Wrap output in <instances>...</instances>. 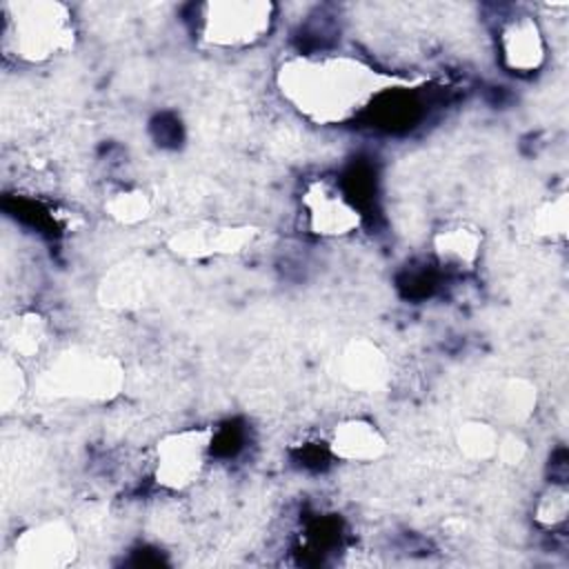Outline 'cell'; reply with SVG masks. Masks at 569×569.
I'll return each instance as SVG.
<instances>
[{
  "label": "cell",
  "mask_w": 569,
  "mask_h": 569,
  "mask_svg": "<svg viewBox=\"0 0 569 569\" xmlns=\"http://www.w3.org/2000/svg\"><path fill=\"white\" fill-rule=\"evenodd\" d=\"M78 553V536L62 518H49L24 527L11 545V560L18 569H62L73 565Z\"/></svg>",
  "instance_id": "cell-7"
},
{
  "label": "cell",
  "mask_w": 569,
  "mask_h": 569,
  "mask_svg": "<svg viewBox=\"0 0 569 569\" xmlns=\"http://www.w3.org/2000/svg\"><path fill=\"white\" fill-rule=\"evenodd\" d=\"M216 429L209 425L182 427L164 433L153 449V480L164 491H187L204 473Z\"/></svg>",
  "instance_id": "cell-5"
},
{
  "label": "cell",
  "mask_w": 569,
  "mask_h": 569,
  "mask_svg": "<svg viewBox=\"0 0 569 569\" xmlns=\"http://www.w3.org/2000/svg\"><path fill=\"white\" fill-rule=\"evenodd\" d=\"M124 387L122 362L104 351L67 347L33 378L36 393L53 400L109 402Z\"/></svg>",
  "instance_id": "cell-3"
},
{
  "label": "cell",
  "mask_w": 569,
  "mask_h": 569,
  "mask_svg": "<svg viewBox=\"0 0 569 569\" xmlns=\"http://www.w3.org/2000/svg\"><path fill=\"white\" fill-rule=\"evenodd\" d=\"M151 198L147 196L144 189L129 187V189H118L104 200V213L122 224V227H133L144 222L151 216Z\"/></svg>",
  "instance_id": "cell-18"
},
{
  "label": "cell",
  "mask_w": 569,
  "mask_h": 569,
  "mask_svg": "<svg viewBox=\"0 0 569 569\" xmlns=\"http://www.w3.org/2000/svg\"><path fill=\"white\" fill-rule=\"evenodd\" d=\"M527 229L533 238L540 240H565L569 229V202L567 193H558L529 213Z\"/></svg>",
  "instance_id": "cell-16"
},
{
  "label": "cell",
  "mask_w": 569,
  "mask_h": 569,
  "mask_svg": "<svg viewBox=\"0 0 569 569\" xmlns=\"http://www.w3.org/2000/svg\"><path fill=\"white\" fill-rule=\"evenodd\" d=\"M500 431L487 420H467L456 431V445L467 460L485 462L496 458Z\"/></svg>",
  "instance_id": "cell-17"
},
{
  "label": "cell",
  "mask_w": 569,
  "mask_h": 569,
  "mask_svg": "<svg viewBox=\"0 0 569 569\" xmlns=\"http://www.w3.org/2000/svg\"><path fill=\"white\" fill-rule=\"evenodd\" d=\"M151 264L142 258H131L116 264L100 282V296L109 307L140 305L151 289Z\"/></svg>",
  "instance_id": "cell-13"
},
{
  "label": "cell",
  "mask_w": 569,
  "mask_h": 569,
  "mask_svg": "<svg viewBox=\"0 0 569 569\" xmlns=\"http://www.w3.org/2000/svg\"><path fill=\"white\" fill-rule=\"evenodd\" d=\"M422 76L385 71L353 53H293L276 69L282 100L307 122L340 127L365 113L378 98L425 84Z\"/></svg>",
  "instance_id": "cell-1"
},
{
  "label": "cell",
  "mask_w": 569,
  "mask_h": 569,
  "mask_svg": "<svg viewBox=\"0 0 569 569\" xmlns=\"http://www.w3.org/2000/svg\"><path fill=\"white\" fill-rule=\"evenodd\" d=\"M29 387L31 380L24 373L22 360L4 351L0 360V409L9 413L27 396Z\"/></svg>",
  "instance_id": "cell-19"
},
{
  "label": "cell",
  "mask_w": 569,
  "mask_h": 569,
  "mask_svg": "<svg viewBox=\"0 0 569 569\" xmlns=\"http://www.w3.org/2000/svg\"><path fill=\"white\" fill-rule=\"evenodd\" d=\"M436 260L449 269H471L482 253V231L471 222H449L431 238Z\"/></svg>",
  "instance_id": "cell-12"
},
{
  "label": "cell",
  "mask_w": 569,
  "mask_h": 569,
  "mask_svg": "<svg viewBox=\"0 0 569 569\" xmlns=\"http://www.w3.org/2000/svg\"><path fill=\"white\" fill-rule=\"evenodd\" d=\"M47 336V320L36 311H20L2 322L4 351L20 360L36 358L44 349Z\"/></svg>",
  "instance_id": "cell-14"
},
{
  "label": "cell",
  "mask_w": 569,
  "mask_h": 569,
  "mask_svg": "<svg viewBox=\"0 0 569 569\" xmlns=\"http://www.w3.org/2000/svg\"><path fill=\"white\" fill-rule=\"evenodd\" d=\"M536 387L525 378H509L498 387L496 416L507 425L525 422L536 411Z\"/></svg>",
  "instance_id": "cell-15"
},
{
  "label": "cell",
  "mask_w": 569,
  "mask_h": 569,
  "mask_svg": "<svg viewBox=\"0 0 569 569\" xmlns=\"http://www.w3.org/2000/svg\"><path fill=\"white\" fill-rule=\"evenodd\" d=\"M327 449L342 462L367 465L387 453V438L378 425L367 418H345L333 425Z\"/></svg>",
  "instance_id": "cell-11"
},
{
  "label": "cell",
  "mask_w": 569,
  "mask_h": 569,
  "mask_svg": "<svg viewBox=\"0 0 569 569\" xmlns=\"http://www.w3.org/2000/svg\"><path fill=\"white\" fill-rule=\"evenodd\" d=\"M305 227L311 236L336 240L362 227V211L333 178H311L300 193Z\"/></svg>",
  "instance_id": "cell-6"
},
{
  "label": "cell",
  "mask_w": 569,
  "mask_h": 569,
  "mask_svg": "<svg viewBox=\"0 0 569 569\" xmlns=\"http://www.w3.org/2000/svg\"><path fill=\"white\" fill-rule=\"evenodd\" d=\"M569 516V493L565 485H549L540 496L533 507V520L545 527L553 529L562 525Z\"/></svg>",
  "instance_id": "cell-20"
},
{
  "label": "cell",
  "mask_w": 569,
  "mask_h": 569,
  "mask_svg": "<svg viewBox=\"0 0 569 569\" xmlns=\"http://www.w3.org/2000/svg\"><path fill=\"white\" fill-rule=\"evenodd\" d=\"M498 51L507 71L511 73H536L547 60L545 33L533 16L509 18L498 33Z\"/></svg>",
  "instance_id": "cell-9"
},
{
  "label": "cell",
  "mask_w": 569,
  "mask_h": 569,
  "mask_svg": "<svg viewBox=\"0 0 569 569\" xmlns=\"http://www.w3.org/2000/svg\"><path fill=\"white\" fill-rule=\"evenodd\" d=\"M336 373L353 391H378L389 378V360L378 342L351 338L336 358Z\"/></svg>",
  "instance_id": "cell-10"
},
{
  "label": "cell",
  "mask_w": 569,
  "mask_h": 569,
  "mask_svg": "<svg viewBox=\"0 0 569 569\" xmlns=\"http://www.w3.org/2000/svg\"><path fill=\"white\" fill-rule=\"evenodd\" d=\"M196 36L202 44L242 51L269 38L276 4L269 0H211L196 9Z\"/></svg>",
  "instance_id": "cell-4"
},
{
  "label": "cell",
  "mask_w": 569,
  "mask_h": 569,
  "mask_svg": "<svg viewBox=\"0 0 569 569\" xmlns=\"http://www.w3.org/2000/svg\"><path fill=\"white\" fill-rule=\"evenodd\" d=\"M2 47L24 64H44L76 47L73 13L58 0H9L0 7Z\"/></svg>",
  "instance_id": "cell-2"
},
{
  "label": "cell",
  "mask_w": 569,
  "mask_h": 569,
  "mask_svg": "<svg viewBox=\"0 0 569 569\" xmlns=\"http://www.w3.org/2000/svg\"><path fill=\"white\" fill-rule=\"evenodd\" d=\"M258 236L260 229L253 224L204 220L176 229L167 238V249L180 260L222 258L244 251Z\"/></svg>",
  "instance_id": "cell-8"
},
{
  "label": "cell",
  "mask_w": 569,
  "mask_h": 569,
  "mask_svg": "<svg viewBox=\"0 0 569 569\" xmlns=\"http://www.w3.org/2000/svg\"><path fill=\"white\" fill-rule=\"evenodd\" d=\"M527 440L516 433V431H507V433H500L498 438V447H496V458L507 465V467H518L525 458H527Z\"/></svg>",
  "instance_id": "cell-21"
}]
</instances>
